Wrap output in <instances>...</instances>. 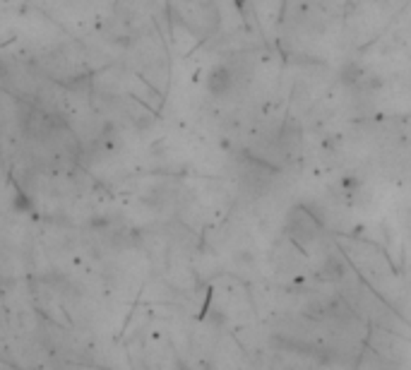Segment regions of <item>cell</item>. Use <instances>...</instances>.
<instances>
[{"label":"cell","mask_w":411,"mask_h":370,"mask_svg":"<svg viewBox=\"0 0 411 370\" xmlns=\"http://www.w3.org/2000/svg\"><path fill=\"white\" fill-rule=\"evenodd\" d=\"M207 87H209V91H212V94H224V91L231 87L229 70H226V68H214L212 73H209Z\"/></svg>","instance_id":"1"}]
</instances>
